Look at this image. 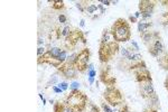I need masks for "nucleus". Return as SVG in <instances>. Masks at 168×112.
Returning a JSON list of instances; mask_svg holds the SVG:
<instances>
[{"mask_svg":"<svg viewBox=\"0 0 168 112\" xmlns=\"http://www.w3.org/2000/svg\"><path fill=\"white\" fill-rule=\"evenodd\" d=\"M112 35L117 42H127L130 38V27L125 19H118L112 26Z\"/></svg>","mask_w":168,"mask_h":112,"instance_id":"nucleus-1","label":"nucleus"},{"mask_svg":"<svg viewBox=\"0 0 168 112\" xmlns=\"http://www.w3.org/2000/svg\"><path fill=\"white\" fill-rule=\"evenodd\" d=\"M66 103L72 111L81 112L86 107V96L78 91H73L67 96Z\"/></svg>","mask_w":168,"mask_h":112,"instance_id":"nucleus-2","label":"nucleus"},{"mask_svg":"<svg viewBox=\"0 0 168 112\" xmlns=\"http://www.w3.org/2000/svg\"><path fill=\"white\" fill-rule=\"evenodd\" d=\"M104 98L111 105H118L122 102V95L115 88H109L104 93Z\"/></svg>","mask_w":168,"mask_h":112,"instance_id":"nucleus-3","label":"nucleus"},{"mask_svg":"<svg viewBox=\"0 0 168 112\" xmlns=\"http://www.w3.org/2000/svg\"><path fill=\"white\" fill-rule=\"evenodd\" d=\"M89 56H90L89 49H83V51L77 55V58L75 59V62H74V65L80 72L85 71L86 65H88V61H89Z\"/></svg>","mask_w":168,"mask_h":112,"instance_id":"nucleus-4","label":"nucleus"},{"mask_svg":"<svg viewBox=\"0 0 168 112\" xmlns=\"http://www.w3.org/2000/svg\"><path fill=\"white\" fill-rule=\"evenodd\" d=\"M99 56H100V61L101 62H108L112 56L111 49L109 47V44L107 43H102L100 46V51H99Z\"/></svg>","mask_w":168,"mask_h":112,"instance_id":"nucleus-5","label":"nucleus"},{"mask_svg":"<svg viewBox=\"0 0 168 112\" xmlns=\"http://www.w3.org/2000/svg\"><path fill=\"white\" fill-rule=\"evenodd\" d=\"M80 38H82V34L80 33V32H73V33H71L67 37H66V42H65V46L67 47V48H73L75 45L77 44V42L80 40Z\"/></svg>","mask_w":168,"mask_h":112,"instance_id":"nucleus-6","label":"nucleus"},{"mask_svg":"<svg viewBox=\"0 0 168 112\" xmlns=\"http://www.w3.org/2000/svg\"><path fill=\"white\" fill-rule=\"evenodd\" d=\"M75 65L73 63H66L65 65H63L59 70L63 74L65 75L66 77H74L76 72H75Z\"/></svg>","mask_w":168,"mask_h":112,"instance_id":"nucleus-7","label":"nucleus"},{"mask_svg":"<svg viewBox=\"0 0 168 112\" xmlns=\"http://www.w3.org/2000/svg\"><path fill=\"white\" fill-rule=\"evenodd\" d=\"M139 8L145 14V16L148 17V16H150L151 10L154 8V2L152 1H140L139 2Z\"/></svg>","mask_w":168,"mask_h":112,"instance_id":"nucleus-8","label":"nucleus"},{"mask_svg":"<svg viewBox=\"0 0 168 112\" xmlns=\"http://www.w3.org/2000/svg\"><path fill=\"white\" fill-rule=\"evenodd\" d=\"M142 94L145 98H148L151 100V98L156 99V95H155V91L152 89V85H151V82H146L142 86Z\"/></svg>","mask_w":168,"mask_h":112,"instance_id":"nucleus-9","label":"nucleus"},{"mask_svg":"<svg viewBox=\"0 0 168 112\" xmlns=\"http://www.w3.org/2000/svg\"><path fill=\"white\" fill-rule=\"evenodd\" d=\"M42 61H43V62H46V63H49V64L54 65V66H56V67H57V66L62 63V61H59V59H58V58H56V57H53V56L51 55L49 53H47L46 55H44L43 57H40V59H39L38 62L40 63Z\"/></svg>","mask_w":168,"mask_h":112,"instance_id":"nucleus-10","label":"nucleus"},{"mask_svg":"<svg viewBox=\"0 0 168 112\" xmlns=\"http://www.w3.org/2000/svg\"><path fill=\"white\" fill-rule=\"evenodd\" d=\"M137 80L139 82H151V77H150L149 72L147 70H142L139 71L137 73Z\"/></svg>","mask_w":168,"mask_h":112,"instance_id":"nucleus-11","label":"nucleus"},{"mask_svg":"<svg viewBox=\"0 0 168 112\" xmlns=\"http://www.w3.org/2000/svg\"><path fill=\"white\" fill-rule=\"evenodd\" d=\"M109 72H110L109 69L105 71V73H104V71H103L102 74H101V80H102L103 83H105V84H108V85H111L113 83H115V78L112 77L111 75L109 74Z\"/></svg>","mask_w":168,"mask_h":112,"instance_id":"nucleus-12","label":"nucleus"},{"mask_svg":"<svg viewBox=\"0 0 168 112\" xmlns=\"http://www.w3.org/2000/svg\"><path fill=\"white\" fill-rule=\"evenodd\" d=\"M163 49V45H161V43H160V40H156L155 42V44L150 47V53L152 54V55H158L159 54V52Z\"/></svg>","mask_w":168,"mask_h":112,"instance_id":"nucleus-13","label":"nucleus"},{"mask_svg":"<svg viewBox=\"0 0 168 112\" xmlns=\"http://www.w3.org/2000/svg\"><path fill=\"white\" fill-rule=\"evenodd\" d=\"M159 64L164 67V69H168V55L164 56L163 58H160L159 61Z\"/></svg>","mask_w":168,"mask_h":112,"instance_id":"nucleus-14","label":"nucleus"},{"mask_svg":"<svg viewBox=\"0 0 168 112\" xmlns=\"http://www.w3.org/2000/svg\"><path fill=\"white\" fill-rule=\"evenodd\" d=\"M150 27V24H145V22H139V30L141 33H145L147 28Z\"/></svg>","mask_w":168,"mask_h":112,"instance_id":"nucleus-15","label":"nucleus"},{"mask_svg":"<svg viewBox=\"0 0 168 112\" xmlns=\"http://www.w3.org/2000/svg\"><path fill=\"white\" fill-rule=\"evenodd\" d=\"M61 49L59 48H53L51 52H49V54L53 56V57H56V58H58V56L61 55Z\"/></svg>","mask_w":168,"mask_h":112,"instance_id":"nucleus-16","label":"nucleus"},{"mask_svg":"<svg viewBox=\"0 0 168 112\" xmlns=\"http://www.w3.org/2000/svg\"><path fill=\"white\" fill-rule=\"evenodd\" d=\"M64 105L63 104H61V103H57L55 104V107H54V112H64Z\"/></svg>","mask_w":168,"mask_h":112,"instance_id":"nucleus-17","label":"nucleus"},{"mask_svg":"<svg viewBox=\"0 0 168 112\" xmlns=\"http://www.w3.org/2000/svg\"><path fill=\"white\" fill-rule=\"evenodd\" d=\"M94 76H95V72L93 70V66H90V82L92 83L94 80Z\"/></svg>","mask_w":168,"mask_h":112,"instance_id":"nucleus-18","label":"nucleus"},{"mask_svg":"<svg viewBox=\"0 0 168 112\" xmlns=\"http://www.w3.org/2000/svg\"><path fill=\"white\" fill-rule=\"evenodd\" d=\"M54 3H55V5H54V8H56V9H58V8H63V5H64L62 1H55Z\"/></svg>","mask_w":168,"mask_h":112,"instance_id":"nucleus-19","label":"nucleus"},{"mask_svg":"<svg viewBox=\"0 0 168 112\" xmlns=\"http://www.w3.org/2000/svg\"><path fill=\"white\" fill-rule=\"evenodd\" d=\"M65 57H66V53H65V52H62V53H61V55L58 56V59L63 62V61L65 59Z\"/></svg>","mask_w":168,"mask_h":112,"instance_id":"nucleus-20","label":"nucleus"},{"mask_svg":"<svg viewBox=\"0 0 168 112\" xmlns=\"http://www.w3.org/2000/svg\"><path fill=\"white\" fill-rule=\"evenodd\" d=\"M59 89L63 90V91H65V90L67 89V84H66V83H61V84H59Z\"/></svg>","mask_w":168,"mask_h":112,"instance_id":"nucleus-21","label":"nucleus"},{"mask_svg":"<svg viewBox=\"0 0 168 112\" xmlns=\"http://www.w3.org/2000/svg\"><path fill=\"white\" fill-rule=\"evenodd\" d=\"M69 30H70V28H69V27H65L64 30H63V35H64V36L67 35V34H69Z\"/></svg>","mask_w":168,"mask_h":112,"instance_id":"nucleus-22","label":"nucleus"},{"mask_svg":"<svg viewBox=\"0 0 168 112\" xmlns=\"http://www.w3.org/2000/svg\"><path fill=\"white\" fill-rule=\"evenodd\" d=\"M103 109L105 110V111H108V112H112V110L108 107V105H105V104H103Z\"/></svg>","mask_w":168,"mask_h":112,"instance_id":"nucleus-23","label":"nucleus"},{"mask_svg":"<svg viewBox=\"0 0 168 112\" xmlns=\"http://www.w3.org/2000/svg\"><path fill=\"white\" fill-rule=\"evenodd\" d=\"M42 53H44V48H42V47H40V48H38V55L40 56L42 55Z\"/></svg>","mask_w":168,"mask_h":112,"instance_id":"nucleus-24","label":"nucleus"},{"mask_svg":"<svg viewBox=\"0 0 168 112\" xmlns=\"http://www.w3.org/2000/svg\"><path fill=\"white\" fill-rule=\"evenodd\" d=\"M121 112H131V111L129 110V109H128V107H125V108L121 110Z\"/></svg>","mask_w":168,"mask_h":112,"instance_id":"nucleus-25","label":"nucleus"},{"mask_svg":"<svg viewBox=\"0 0 168 112\" xmlns=\"http://www.w3.org/2000/svg\"><path fill=\"white\" fill-rule=\"evenodd\" d=\"M66 20V18H65V16H59V21H62V22H64Z\"/></svg>","mask_w":168,"mask_h":112,"instance_id":"nucleus-26","label":"nucleus"},{"mask_svg":"<svg viewBox=\"0 0 168 112\" xmlns=\"http://www.w3.org/2000/svg\"><path fill=\"white\" fill-rule=\"evenodd\" d=\"M78 85H80V84H78V83H76V82H74V83H73V84H72V88H73V89H76V88H77V86H78Z\"/></svg>","mask_w":168,"mask_h":112,"instance_id":"nucleus-27","label":"nucleus"},{"mask_svg":"<svg viewBox=\"0 0 168 112\" xmlns=\"http://www.w3.org/2000/svg\"><path fill=\"white\" fill-rule=\"evenodd\" d=\"M54 90H55V92H61L62 91L61 89H57V88H54Z\"/></svg>","mask_w":168,"mask_h":112,"instance_id":"nucleus-28","label":"nucleus"},{"mask_svg":"<svg viewBox=\"0 0 168 112\" xmlns=\"http://www.w3.org/2000/svg\"><path fill=\"white\" fill-rule=\"evenodd\" d=\"M64 112H73V111H72V110H71V109L69 108V109H66V110H64Z\"/></svg>","mask_w":168,"mask_h":112,"instance_id":"nucleus-29","label":"nucleus"},{"mask_svg":"<svg viewBox=\"0 0 168 112\" xmlns=\"http://www.w3.org/2000/svg\"><path fill=\"white\" fill-rule=\"evenodd\" d=\"M166 88H167V90H168V78H167V81H166Z\"/></svg>","mask_w":168,"mask_h":112,"instance_id":"nucleus-30","label":"nucleus"},{"mask_svg":"<svg viewBox=\"0 0 168 112\" xmlns=\"http://www.w3.org/2000/svg\"><path fill=\"white\" fill-rule=\"evenodd\" d=\"M151 112H157V111H151Z\"/></svg>","mask_w":168,"mask_h":112,"instance_id":"nucleus-31","label":"nucleus"}]
</instances>
